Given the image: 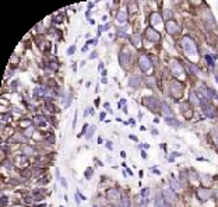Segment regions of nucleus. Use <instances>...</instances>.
<instances>
[{
  "instance_id": "obj_33",
  "label": "nucleus",
  "mask_w": 218,
  "mask_h": 207,
  "mask_svg": "<svg viewBox=\"0 0 218 207\" xmlns=\"http://www.w3.org/2000/svg\"><path fill=\"white\" fill-rule=\"evenodd\" d=\"M6 202H7V197H6V196H3V197H1V206H4Z\"/></svg>"
},
{
  "instance_id": "obj_20",
  "label": "nucleus",
  "mask_w": 218,
  "mask_h": 207,
  "mask_svg": "<svg viewBox=\"0 0 218 207\" xmlns=\"http://www.w3.org/2000/svg\"><path fill=\"white\" fill-rule=\"evenodd\" d=\"M207 94H208L210 98H213V99H218V94L215 90H211V88H207Z\"/></svg>"
},
{
  "instance_id": "obj_4",
  "label": "nucleus",
  "mask_w": 218,
  "mask_h": 207,
  "mask_svg": "<svg viewBox=\"0 0 218 207\" xmlns=\"http://www.w3.org/2000/svg\"><path fill=\"white\" fill-rule=\"evenodd\" d=\"M120 190L116 188H112L109 189L108 192H106V199H108L109 202H116V200H120Z\"/></svg>"
},
{
  "instance_id": "obj_24",
  "label": "nucleus",
  "mask_w": 218,
  "mask_h": 207,
  "mask_svg": "<svg viewBox=\"0 0 218 207\" xmlns=\"http://www.w3.org/2000/svg\"><path fill=\"white\" fill-rule=\"evenodd\" d=\"M133 45L140 46V35H138V34H136V35L133 37Z\"/></svg>"
},
{
  "instance_id": "obj_7",
  "label": "nucleus",
  "mask_w": 218,
  "mask_h": 207,
  "mask_svg": "<svg viewBox=\"0 0 218 207\" xmlns=\"http://www.w3.org/2000/svg\"><path fill=\"white\" fill-rule=\"evenodd\" d=\"M143 104H144L145 106H148L151 110H155L157 109V106L161 105L158 101H157V98H152V97H144V99H143Z\"/></svg>"
},
{
  "instance_id": "obj_23",
  "label": "nucleus",
  "mask_w": 218,
  "mask_h": 207,
  "mask_svg": "<svg viewBox=\"0 0 218 207\" xmlns=\"http://www.w3.org/2000/svg\"><path fill=\"white\" fill-rule=\"evenodd\" d=\"M94 132H95V126L92 124V126H90V129L87 132V140H90V138L94 136Z\"/></svg>"
},
{
  "instance_id": "obj_36",
  "label": "nucleus",
  "mask_w": 218,
  "mask_h": 207,
  "mask_svg": "<svg viewBox=\"0 0 218 207\" xmlns=\"http://www.w3.org/2000/svg\"><path fill=\"white\" fill-rule=\"evenodd\" d=\"M130 138H132V140H134V141H138V138H137L136 136H133V134H130Z\"/></svg>"
},
{
  "instance_id": "obj_29",
  "label": "nucleus",
  "mask_w": 218,
  "mask_h": 207,
  "mask_svg": "<svg viewBox=\"0 0 218 207\" xmlns=\"http://www.w3.org/2000/svg\"><path fill=\"white\" fill-rule=\"evenodd\" d=\"M145 81H147V84H148V85H150V87H152V85H154V78H152V77L147 78V80H145Z\"/></svg>"
},
{
  "instance_id": "obj_40",
  "label": "nucleus",
  "mask_w": 218,
  "mask_h": 207,
  "mask_svg": "<svg viewBox=\"0 0 218 207\" xmlns=\"http://www.w3.org/2000/svg\"><path fill=\"white\" fill-rule=\"evenodd\" d=\"M120 157H122V158H124V157H126V152H124V151H120Z\"/></svg>"
},
{
  "instance_id": "obj_42",
  "label": "nucleus",
  "mask_w": 218,
  "mask_h": 207,
  "mask_svg": "<svg viewBox=\"0 0 218 207\" xmlns=\"http://www.w3.org/2000/svg\"><path fill=\"white\" fill-rule=\"evenodd\" d=\"M141 157H143V158H147V154H145V151L141 152Z\"/></svg>"
},
{
  "instance_id": "obj_12",
  "label": "nucleus",
  "mask_w": 218,
  "mask_h": 207,
  "mask_svg": "<svg viewBox=\"0 0 218 207\" xmlns=\"http://www.w3.org/2000/svg\"><path fill=\"white\" fill-rule=\"evenodd\" d=\"M141 84V78L138 77V76H133L130 80H129V85L133 88H138Z\"/></svg>"
},
{
  "instance_id": "obj_43",
  "label": "nucleus",
  "mask_w": 218,
  "mask_h": 207,
  "mask_svg": "<svg viewBox=\"0 0 218 207\" xmlns=\"http://www.w3.org/2000/svg\"><path fill=\"white\" fill-rule=\"evenodd\" d=\"M98 143H99V144H102V143H104V140H102V137H99V138H98Z\"/></svg>"
},
{
  "instance_id": "obj_39",
  "label": "nucleus",
  "mask_w": 218,
  "mask_h": 207,
  "mask_svg": "<svg viewBox=\"0 0 218 207\" xmlns=\"http://www.w3.org/2000/svg\"><path fill=\"white\" fill-rule=\"evenodd\" d=\"M62 185H63L64 188H67V182H66V180H64V179H62Z\"/></svg>"
},
{
  "instance_id": "obj_1",
  "label": "nucleus",
  "mask_w": 218,
  "mask_h": 207,
  "mask_svg": "<svg viewBox=\"0 0 218 207\" xmlns=\"http://www.w3.org/2000/svg\"><path fill=\"white\" fill-rule=\"evenodd\" d=\"M182 43H183V49L186 52V55H193V56L197 55V46H196V43L189 37L183 38Z\"/></svg>"
},
{
  "instance_id": "obj_25",
  "label": "nucleus",
  "mask_w": 218,
  "mask_h": 207,
  "mask_svg": "<svg viewBox=\"0 0 218 207\" xmlns=\"http://www.w3.org/2000/svg\"><path fill=\"white\" fill-rule=\"evenodd\" d=\"M92 174H94V171L92 169H87L85 171V178L87 179H91V178H92Z\"/></svg>"
},
{
  "instance_id": "obj_8",
  "label": "nucleus",
  "mask_w": 218,
  "mask_h": 207,
  "mask_svg": "<svg viewBox=\"0 0 218 207\" xmlns=\"http://www.w3.org/2000/svg\"><path fill=\"white\" fill-rule=\"evenodd\" d=\"M201 109L204 112L205 116H208V118H215L217 116V112H215V108L208 104H201Z\"/></svg>"
},
{
  "instance_id": "obj_17",
  "label": "nucleus",
  "mask_w": 218,
  "mask_h": 207,
  "mask_svg": "<svg viewBox=\"0 0 218 207\" xmlns=\"http://www.w3.org/2000/svg\"><path fill=\"white\" fill-rule=\"evenodd\" d=\"M23 154L24 155H32V154H34V148H32L31 146L25 144V146H23Z\"/></svg>"
},
{
  "instance_id": "obj_5",
  "label": "nucleus",
  "mask_w": 218,
  "mask_h": 207,
  "mask_svg": "<svg viewBox=\"0 0 218 207\" xmlns=\"http://www.w3.org/2000/svg\"><path fill=\"white\" fill-rule=\"evenodd\" d=\"M145 38H147L150 42H158L159 41V34L155 31L154 28L148 27L147 29H145Z\"/></svg>"
},
{
  "instance_id": "obj_35",
  "label": "nucleus",
  "mask_w": 218,
  "mask_h": 207,
  "mask_svg": "<svg viewBox=\"0 0 218 207\" xmlns=\"http://www.w3.org/2000/svg\"><path fill=\"white\" fill-rule=\"evenodd\" d=\"M96 57V52H92V55L90 56V59H95Z\"/></svg>"
},
{
  "instance_id": "obj_38",
  "label": "nucleus",
  "mask_w": 218,
  "mask_h": 207,
  "mask_svg": "<svg viewBox=\"0 0 218 207\" xmlns=\"http://www.w3.org/2000/svg\"><path fill=\"white\" fill-rule=\"evenodd\" d=\"M76 203L80 204V199H78V193H76Z\"/></svg>"
},
{
  "instance_id": "obj_11",
  "label": "nucleus",
  "mask_w": 218,
  "mask_h": 207,
  "mask_svg": "<svg viewBox=\"0 0 218 207\" xmlns=\"http://www.w3.org/2000/svg\"><path fill=\"white\" fill-rule=\"evenodd\" d=\"M171 94H172L173 97H180V94H182V84L173 83L172 87H171Z\"/></svg>"
},
{
  "instance_id": "obj_28",
  "label": "nucleus",
  "mask_w": 218,
  "mask_h": 207,
  "mask_svg": "<svg viewBox=\"0 0 218 207\" xmlns=\"http://www.w3.org/2000/svg\"><path fill=\"white\" fill-rule=\"evenodd\" d=\"M189 69H190L193 73H197V71H199V69H197V67H196L193 63H190V65H189Z\"/></svg>"
},
{
  "instance_id": "obj_6",
  "label": "nucleus",
  "mask_w": 218,
  "mask_h": 207,
  "mask_svg": "<svg viewBox=\"0 0 218 207\" xmlns=\"http://www.w3.org/2000/svg\"><path fill=\"white\" fill-rule=\"evenodd\" d=\"M162 196H164V199H165V203H169V204H172V203L177 199V196L175 194V192H173L172 189H165L162 192Z\"/></svg>"
},
{
  "instance_id": "obj_18",
  "label": "nucleus",
  "mask_w": 218,
  "mask_h": 207,
  "mask_svg": "<svg viewBox=\"0 0 218 207\" xmlns=\"http://www.w3.org/2000/svg\"><path fill=\"white\" fill-rule=\"evenodd\" d=\"M148 194H150V189L148 188H144L143 190H141V196H143V202L147 204V202H148Z\"/></svg>"
},
{
  "instance_id": "obj_41",
  "label": "nucleus",
  "mask_w": 218,
  "mask_h": 207,
  "mask_svg": "<svg viewBox=\"0 0 218 207\" xmlns=\"http://www.w3.org/2000/svg\"><path fill=\"white\" fill-rule=\"evenodd\" d=\"M102 69H104V65H102V63H101V65L98 66V70H99V71H101V70H102Z\"/></svg>"
},
{
  "instance_id": "obj_13",
  "label": "nucleus",
  "mask_w": 218,
  "mask_h": 207,
  "mask_svg": "<svg viewBox=\"0 0 218 207\" xmlns=\"http://www.w3.org/2000/svg\"><path fill=\"white\" fill-rule=\"evenodd\" d=\"M161 108H162V112L165 113V116H166V118H172V115H173L172 109H171V108H169V106L166 105L165 102H162V104H161Z\"/></svg>"
},
{
  "instance_id": "obj_15",
  "label": "nucleus",
  "mask_w": 218,
  "mask_h": 207,
  "mask_svg": "<svg viewBox=\"0 0 218 207\" xmlns=\"http://www.w3.org/2000/svg\"><path fill=\"white\" fill-rule=\"evenodd\" d=\"M119 207H130V199L127 196H123L119 200Z\"/></svg>"
},
{
  "instance_id": "obj_31",
  "label": "nucleus",
  "mask_w": 218,
  "mask_h": 207,
  "mask_svg": "<svg viewBox=\"0 0 218 207\" xmlns=\"http://www.w3.org/2000/svg\"><path fill=\"white\" fill-rule=\"evenodd\" d=\"M106 148H108V150H113V146H112V141H106Z\"/></svg>"
},
{
  "instance_id": "obj_45",
  "label": "nucleus",
  "mask_w": 218,
  "mask_h": 207,
  "mask_svg": "<svg viewBox=\"0 0 218 207\" xmlns=\"http://www.w3.org/2000/svg\"><path fill=\"white\" fill-rule=\"evenodd\" d=\"M217 144H218V138H217Z\"/></svg>"
},
{
  "instance_id": "obj_22",
  "label": "nucleus",
  "mask_w": 218,
  "mask_h": 207,
  "mask_svg": "<svg viewBox=\"0 0 218 207\" xmlns=\"http://www.w3.org/2000/svg\"><path fill=\"white\" fill-rule=\"evenodd\" d=\"M165 122H166V124H173V126H180V122H176V119H173V118H166L165 119Z\"/></svg>"
},
{
  "instance_id": "obj_44",
  "label": "nucleus",
  "mask_w": 218,
  "mask_h": 207,
  "mask_svg": "<svg viewBox=\"0 0 218 207\" xmlns=\"http://www.w3.org/2000/svg\"><path fill=\"white\" fill-rule=\"evenodd\" d=\"M215 80H217V81H218V76H215Z\"/></svg>"
},
{
  "instance_id": "obj_26",
  "label": "nucleus",
  "mask_w": 218,
  "mask_h": 207,
  "mask_svg": "<svg viewBox=\"0 0 218 207\" xmlns=\"http://www.w3.org/2000/svg\"><path fill=\"white\" fill-rule=\"evenodd\" d=\"M205 60H207V63H208L210 66H213V67H214V60L211 59V56H210V55H205Z\"/></svg>"
},
{
  "instance_id": "obj_27",
  "label": "nucleus",
  "mask_w": 218,
  "mask_h": 207,
  "mask_svg": "<svg viewBox=\"0 0 218 207\" xmlns=\"http://www.w3.org/2000/svg\"><path fill=\"white\" fill-rule=\"evenodd\" d=\"M3 164H4V166L7 168V169H13V164H11L10 161H4Z\"/></svg>"
},
{
  "instance_id": "obj_16",
  "label": "nucleus",
  "mask_w": 218,
  "mask_h": 207,
  "mask_svg": "<svg viewBox=\"0 0 218 207\" xmlns=\"http://www.w3.org/2000/svg\"><path fill=\"white\" fill-rule=\"evenodd\" d=\"M116 20H118V23H119V24H124V23H126V20H127V14H126V13H123V11H119V14H118V17H116Z\"/></svg>"
},
{
  "instance_id": "obj_14",
  "label": "nucleus",
  "mask_w": 218,
  "mask_h": 207,
  "mask_svg": "<svg viewBox=\"0 0 218 207\" xmlns=\"http://www.w3.org/2000/svg\"><path fill=\"white\" fill-rule=\"evenodd\" d=\"M169 185H171L172 190H179V189H180V183H179V182H177V180L175 179L173 176H171V178H169Z\"/></svg>"
},
{
  "instance_id": "obj_32",
  "label": "nucleus",
  "mask_w": 218,
  "mask_h": 207,
  "mask_svg": "<svg viewBox=\"0 0 218 207\" xmlns=\"http://www.w3.org/2000/svg\"><path fill=\"white\" fill-rule=\"evenodd\" d=\"M10 62H13V63H17V62H18V57H17V56H13V57L10 59Z\"/></svg>"
},
{
  "instance_id": "obj_21",
  "label": "nucleus",
  "mask_w": 218,
  "mask_h": 207,
  "mask_svg": "<svg viewBox=\"0 0 218 207\" xmlns=\"http://www.w3.org/2000/svg\"><path fill=\"white\" fill-rule=\"evenodd\" d=\"M43 120H45V116H35V118H34V123L38 124V126H42V124H43Z\"/></svg>"
},
{
  "instance_id": "obj_34",
  "label": "nucleus",
  "mask_w": 218,
  "mask_h": 207,
  "mask_svg": "<svg viewBox=\"0 0 218 207\" xmlns=\"http://www.w3.org/2000/svg\"><path fill=\"white\" fill-rule=\"evenodd\" d=\"M105 115H106V113H105V112H101V115H99V119H101V120H104V119H105Z\"/></svg>"
},
{
  "instance_id": "obj_9",
  "label": "nucleus",
  "mask_w": 218,
  "mask_h": 207,
  "mask_svg": "<svg viewBox=\"0 0 218 207\" xmlns=\"http://www.w3.org/2000/svg\"><path fill=\"white\" fill-rule=\"evenodd\" d=\"M166 31L169 34H175L179 31V25H177L176 21H173V20H169L168 23H166Z\"/></svg>"
},
{
  "instance_id": "obj_37",
  "label": "nucleus",
  "mask_w": 218,
  "mask_h": 207,
  "mask_svg": "<svg viewBox=\"0 0 218 207\" xmlns=\"http://www.w3.org/2000/svg\"><path fill=\"white\" fill-rule=\"evenodd\" d=\"M23 175H25V178H28V176H29V171H24Z\"/></svg>"
},
{
  "instance_id": "obj_3",
  "label": "nucleus",
  "mask_w": 218,
  "mask_h": 207,
  "mask_svg": "<svg viewBox=\"0 0 218 207\" xmlns=\"http://www.w3.org/2000/svg\"><path fill=\"white\" fill-rule=\"evenodd\" d=\"M211 194H213V190L208 188H199L197 189V197H199L201 202L208 200V199L211 197Z\"/></svg>"
},
{
  "instance_id": "obj_30",
  "label": "nucleus",
  "mask_w": 218,
  "mask_h": 207,
  "mask_svg": "<svg viewBox=\"0 0 218 207\" xmlns=\"http://www.w3.org/2000/svg\"><path fill=\"white\" fill-rule=\"evenodd\" d=\"M74 51H76V46L73 45V46H70V48L67 49V53H68V55H73V53H74Z\"/></svg>"
},
{
  "instance_id": "obj_19",
  "label": "nucleus",
  "mask_w": 218,
  "mask_h": 207,
  "mask_svg": "<svg viewBox=\"0 0 218 207\" xmlns=\"http://www.w3.org/2000/svg\"><path fill=\"white\" fill-rule=\"evenodd\" d=\"M161 23V15L157 13L151 14V24H159Z\"/></svg>"
},
{
  "instance_id": "obj_2",
  "label": "nucleus",
  "mask_w": 218,
  "mask_h": 207,
  "mask_svg": "<svg viewBox=\"0 0 218 207\" xmlns=\"http://www.w3.org/2000/svg\"><path fill=\"white\" fill-rule=\"evenodd\" d=\"M138 63H140V67L143 71H150V70L152 69V63H151L150 57L147 55H141L140 57H138Z\"/></svg>"
},
{
  "instance_id": "obj_10",
  "label": "nucleus",
  "mask_w": 218,
  "mask_h": 207,
  "mask_svg": "<svg viewBox=\"0 0 218 207\" xmlns=\"http://www.w3.org/2000/svg\"><path fill=\"white\" fill-rule=\"evenodd\" d=\"M120 63H122V67L127 69L129 65H130V56L127 52H122V55H120Z\"/></svg>"
}]
</instances>
